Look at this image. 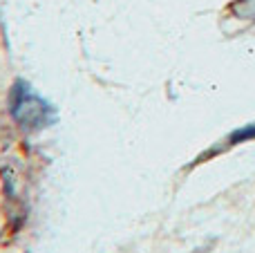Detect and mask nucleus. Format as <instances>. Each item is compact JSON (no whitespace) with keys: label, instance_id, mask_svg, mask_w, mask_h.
Returning a JSON list of instances; mask_svg holds the SVG:
<instances>
[{"label":"nucleus","instance_id":"obj_1","mask_svg":"<svg viewBox=\"0 0 255 253\" xmlns=\"http://www.w3.org/2000/svg\"><path fill=\"white\" fill-rule=\"evenodd\" d=\"M9 112L22 130H43L56 119L54 108L34 92L25 81H16L9 94Z\"/></svg>","mask_w":255,"mask_h":253},{"label":"nucleus","instance_id":"obj_2","mask_svg":"<svg viewBox=\"0 0 255 253\" xmlns=\"http://www.w3.org/2000/svg\"><path fill=\"white\" fill-rule=\"evenodd\" d=\"M251 139H255V124L242 126V128H238L235 132H231L229 143L235 146V143H247V141H251Z\"/></svg>","mask_w":255,"mask_h":253}]
</instances>
